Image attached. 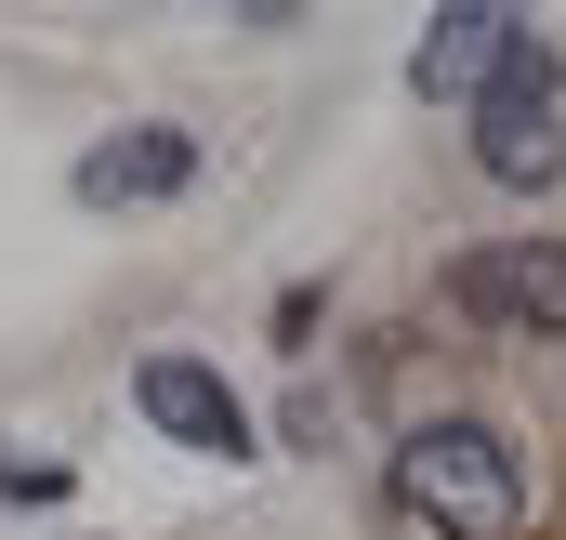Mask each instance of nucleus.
I'll list each match as a JSON object with an SVG mask.
<instances>
[{
	"mask_svg": "<svg viewBox=\"0 0 566 540\" xmlns=\"http://www.w3.org/2000/svg\"><path fill=\"white\" fill-rule=\"evenodd\" d=\"M396 501L448 540H514L527 515V475H514V448L488 435V422H422L409 448H396Z\"/></svg>",
	"mask_w": 566,
	"mask_h": 540,
	"instance_id": "f257e3e1",
	"label": "nucleus"
},
{
	"mask_svg": "<svg viewBox=\"0 0 566 540\" xmlns=\"http://www.w3.org/2000/svg\"><path fill=\"white\" fill-rule=\"evenodd\" d=\"M474 172L514 185V198H541L566 172V66H554V40H514V66L474 93Z\"/></svg>",
	"mask_w": 566,
	"mask_h": 540,
	"instance_id": "f03ea898",
	"label": "nucleus"
},
{
	"mask_svg": "<svg viewBox=\"0 0 566 540\" xmlns=\"http://www.w3.org/2000/svg\"><path fill=\"white\" fill-rule=\"evenodd\" d=\"M514 40H527V13H501V0H448L422 40H409V93H434V106H474V93L514 66Z\"/></svg>",
	"mask_w": 566,
	"mask_h": 540,
	"instance_id": "7ed1b4c3",
	"label": "nucleus"
},
{
	"mask_svg": "<svg viewBox=\"0 0 566 540\" xmlns=\"http://www.w3.org/2000/svg\"><path fill=\"white\" fill-rule=\"evenodd\" d=\"M133 396H145V422H158L171 448H211V461H238V448H251V408H238V383H224V370H198V356H145Z\"/></svg>",
	"mask_w": 566,
	"mask_h": 540,
	"instance_id": "20e7f679",
	"label": "nucleus"
},
{
	"mask_svg": "<svg viewBox=\"0 0 566 540\" xmlns=\"http://www.w3.org/2000/svg\"><path fill=\"white\" fill-rule=\"evenodd\" d=\"M461 303H474V316H514V330H541V343H566V238L474 251V264H461Z\"/></svg>",
	"mask_w": 566,
	"mask_h": 540,
	"instance_id": "39448f33",
	"label": "nucleus"
},
{
	"mask_svg": "<svg viewBox=\"0 0 566 540\" xmlns=\"http://www.w3.org/2000/svg\"><path fill=\"white\" fill-rule=\"evenodd\" d=\"M185 172H198V133L145 120V133H119V145H93V158H80V198H93V211H133V198H171Z\"/></svg>",
	"mask_w": 566,
	"mask_h": 540,
	"instance_id": "423d86ee",
	"label": "nucleus"
},
{
	"mask_svg": "<svg viewBox=\"0 0 566 540\" xmlns=\"http://www.w3.org/2000/svg\"><path fill=\"white\" fill-rule=\"evenodd\" d=\"M0 488H13V501H53L66 475H53V461H0Z\"/></svg>",
	"mask_w": 566,
	"mask_h": 540,
	"instance_id": "0eeeda50",
	"label": "nucleus"
}]
</instances>
